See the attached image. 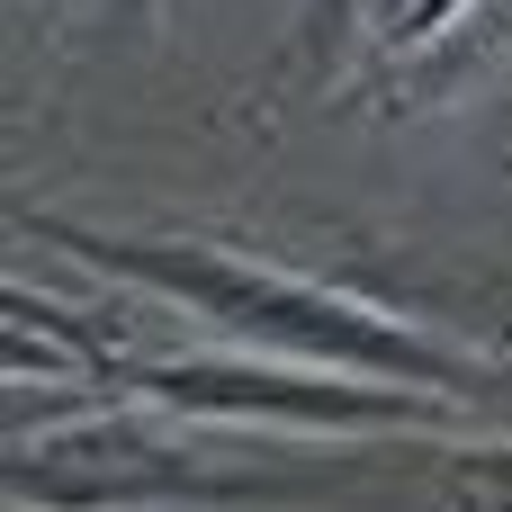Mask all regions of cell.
Here are the masks:
<instances>
[{"label":"cell","mask_w":512,"mask_h":512,"mask_svg":"<svg viewBox=\"0 0 512 512\" xmlns=\"http://www.w3.org/2000/svg\"><path fill=\"white\" fill-rule=\"evenodd\" d=\"M36 243H63L81 252L90 270H117V279H144L180 306H198L216 333L252 342V351H288V360H315L333 378H369V387H405V396H504V378L360 297H333L315 279H288V270H261L243 252H216V243H180V234H144V243H117V234H81V225H54V216H27Z\"/></svg>","instance_id":"6da1fadb"},{"label":"cell","mask_w":512,"mask_h":512,"mask_svg":"<svg viewBox=\"0 0 512 512\" xmlns=\"http://www.w3.org/2000/svg\"><path fill=\"white\" fill-rule=\"evenodd\" d=\"M9 486H18L27 504L99 512V504H279V495H306L315 477L216 468L207 450H189V441H171V432H153V423L99 414V423H72L63 441L18 432Z\"/></svg>","instance_id":"7a4b0ae2"},{"label":"cell","mask_w":512,"mask_h":512,"mask_svg":"<svg viewBox=\"0 0 512 512\" xmlns=\"http://www.w3.org/2000/svg\"><path fill=\"white\" fill-rule=\"evenodd\" d=\"M135 396L189 414V423H315V432H396V423H441V396L369 387V378H306V369H261V360H144L126 369Z\"/></svg>","instance_id":"3957f363"},{"label":"cell","mask_w":512,"mask_h":512,"mask_svg":"<svg viewBox=\"0 0 512 512\" xmlns=\"http://www.w3.org/2000/svg\"><path fill=\"white\" fill-rule=\"evenodd\" d=\"M432 512H512V441L504 450H459L432 468Z\"/></svg>","instance_id":"277c9868"},{"label":"cell","mask_w":512,"mask_h":512,"mask_svg":"<svg viewBox=\"0 0 512 512\" xmlns=\"http://www.w3.org/2000/svg\"><path fill=\"white\" fill-rule=\"evenodd\" d=\"M351 18H360V0H315V9H306V27H297V54H279V63H288L297 81H315V72L333 63V45L351 36Z\"/></svg>","instance_id":"5b68a950"},{"label":"cell","mask_w":512,"mask_h":512,"mask_svg":"<svg viewBox=\"0 0 512 512\" xmlns=\"http://www.w3.org/2000/svg\"><path fill=\"white\" fill-rule=\"evenodd\" d=\"M441 9H450V0H423V9H414V18H405V36H414V27H432V18H441Z\"/></svg>","instance_id":"8992f818"}]
</instances>
